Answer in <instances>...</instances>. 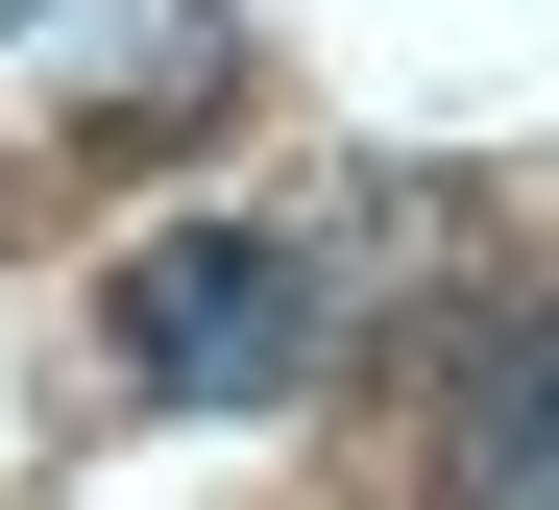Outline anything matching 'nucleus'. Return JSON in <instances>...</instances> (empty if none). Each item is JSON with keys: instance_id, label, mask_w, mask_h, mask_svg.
Returning a JSON list of instances; mask_svg holds the SVG:
<instances>
[{"instance_id": "obj_1", "label": "nucleus", "mask_w": 559, "mask_h": 510, "mask_svg": "<svg viewBox=\"0 0 559 510\" xmlns=\"http://www.w3.org/2000/svg\"><path fill=\"white\" fill-rule=\"evenodd\" d=\"M98 341L146 414H293V365H317V268L293 220H146L122 292H98Z\"/></svg>"}, {"instance_id": "obj_2", "label": "nucleus", "mask_w": 559, "mask_h": 510, "mask_svg": "<svg viewBox=\"0 0 559 510\" xmlns=\"http://www.w3.org/2000/svg\"><path fill=\"white\" fill-rule=\"evenodd\" d=\"M462 510H559V317H511L487 365H462V438H438Z\"/></svg>"}, {"instance_id": "obj_3", "label": "nucleus", "mask_w": 559, "mask_h": 510, "mask_svg": "<svg viewBox=\"0 0 559 510\" xmlns=\"http://www.w3.org/2000/svg\"><path fill=\"white\" fill-rule=\"evenodd\" d=\"M98 73H122V97H219V0H122Z\"/></svg>"}, {"instance_id": "obj_4", "label": "nucleus", "mask_w": 559, "mask_h": 510, "mask_svg": "<svg viewBox=\"0 0 559 510\" xmlns=\"http://www.w3.org/2000/svg\"><path fill=\"white\" fill-rule=\"evenodd\" d=\"M0 25H49V0H0Z\"/></svg>"}]
</instances>
